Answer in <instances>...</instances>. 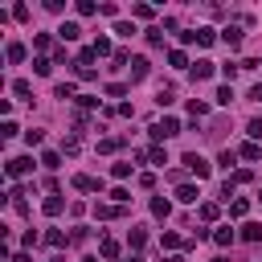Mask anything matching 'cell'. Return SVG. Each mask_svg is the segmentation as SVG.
Segmentation results:
<instances>
[{
	"label": "cell",
	"mask_w": 262,
	"mask_h": 262,
	"mask_svg": "<svg viewBox=\"0 0 262 262\" xmlns=\"http://www.w3.org/2000/svg\"><path fill=\"white\" fill-rule=\"evenodd\" d=\"M196 196H201V192H196V184H176V201H180V205H192Z\"/></svg>",
	"instance_id": "5"
},
{
	"label": "cell",
	"mask_w": 262,
	"mask_h": 262,
	"mask_svg": "<svg viewBox=\"0 0 262 262\" xmlns=\"http://www.w3.org/2000/svg\"><path fill=\"white\" fill-rule=\"evenodd\" d=\"M5 57H9V61H25V45H21V41H9V45H5Z\"/></svg>",
	"instance_id": "15"
},
{
	"label": "cell",
	"mask_w": 262,
	"mask_h": 262,
	"mask_svg": "<svg viewBox=\"0 0 262 262\" xmlns=\"http://www.w3.org/2000/svg\"><path fill=\"white\" fill-rule=\"evenodd\" d=\"M107 94H111V98H123V94H127V86H119V82H111V86H107Z\"/></svg>",
	"instance_id": "43"
},
{
	"label": "cell",
	"mask_w": 262,
	"mask_h": 262,
	"mask_svg": "<svg viewBox=\"0 0 262 262\" xmlns=\"http://www.w3.org/2000/svg\"><path fill=\"white\" fill-rule=\"evenodd\" d=\"M57 37H61V41H78V37H82V29H78L74 21H66V25L57 29Z\"/></svg>",
	"instance_id": "8"
},
{
	"label": "cell",
	"mask_w": 262,
	"mask_h": 262,
	"mask_svg": "<svg viewBox=\"0 0 262 262\" xmlns=\"http://www.w3.org/2000/svg\"><path fill=\"white\" fill-rule=\"evenodd\" d=\"M221 41H225L229 49H238V45H242V29H238V25H225V29H221Z\"/></svg>",
	"instance_id": "4"
},
{
	"label": "cell",
	"mask_w": 262,
	"mask_h": 262,
	"mask_svg": "<svg viewBox=\"0 0 262 262\" xmlns=\"http://www.w3.org/2000/svg\"><path fill=\"white\" fill-rule=\"evenodd\" d=\"M217 103H221V107H229V103H234V90L221 86V90H217Z\"/></svg>",
	"instance_id": "33"
},
{
	"label": "cell",
	"mask_w": 262,
	"mask_h": 262,
	"mask_svg": "<svg viewBox=\"0 0 262 262\" xmlns=\"http://www.w3.org/2000/svg\"><path fill=\"white\" fill-rule=\"evenodd\" d=\"M148 156H152V164H156V168H164V164H168V156H164V148H152Z\"/></svg>",
	"instance_id": "29"
},
{
	"label": "cell",
	"mask_w": 262,
	"mask_h": 262,
	"mask_svg": "<svg viewBox=\"0 0 262 262\" xmlns=\"http://www.w3.org/2000/svg\"><path fill=\"white\" fill-rule=\"evenodd\" d=\"M53 94H57V98H74V94H78V90H74V86H70V82H61V86H57V90H53Z\"/></svg>",
	"instance_id": "35"
},
{
	"label": "cell",
	"mask_w": 262,
	"mask_h": 262,
	"mask_svg": "<svg viewBox=\"0 0 262 262\" xmlns=\"http://www.w3.org/2000/svg\"><path fill=\"white\" fill-rule=\"evenodd\" d=\"M74 9H78V17H94V13H103V9H98V5H90V0H78V5H74Z\"/></svg>",
	"instance_id": "20"
},
{
	"label": "cell",
	"mask_w": 262,
	"mask_h": 262,
	"mask_svg": "<svg viewBox=\"0 0 262 262\" xmlns=\"http://www.w3.org/2000/svg\"><path fill=\"white\" fill-rule=\"evenodd\" d=\"M213 262H229V258H213Z\"/></svg>",
	"instance_id": "47"
},
{
	"label": "cell",
	"mask_w": 262,
	"mask_h": 262,
	"mask_svg": "<svg viewBox=\"0 0 262 262\" xmlns=\"http://www.w3.org/2000/svg\"><path fill=\"white\" fill-rule=\"evenodd\" d=\"M242 238H246V242H258V238H262V225H258V221L242 225Z\"/></svg>",
	"instance_id": "16"
},
{
	"label": "cell",
	"mask_w": 262,
	"mask_h": 262,
	"mask_svg": "<svg viewBox=\"0 0 262 262\" xmlns=\"http://www.w3.org/2000/svg\"><path fill=\"white\" fill-rule=\"evenodd\" d=\"M131 78H148V57H131Z\"/></svg>",
	"instance_id": "12"
},
{
	"label": "cell",
	"mask_w": 262,
	"mask_h": 262,
	"mask_svg": "<svg viewBox=\"0 0 262 262\" xmlns=\"http://www.w3.org/2000/svg\"><path fill=\"white\" fill-rule=\"evenodd\" d=\"M246 136H250L254 144L262 140V119H250V123H246Z\"/></svg>",
	"instance_id": "21"
},
{
	"label": "cell",
	"mask_w": 262,
	"mask_h": 262,
	"mask_svg": "<svg viewBox=\"0 0 262 262\" xmlns=\"http://www.w3.org/2000/svg\"><path fill=\"white\" fill-rule=\"evenodd\" d=\"M111 196H115V205H127V201H131V192H127V188H115Z\"/></svg>",
	"instance_id": "41"
},
{
	"label": "cell",
	"mask_w": 262,
	"mask_h": 262,
	"mask_svg": "<svg viewBox=\"0 0 262 262\" xmlns=\"http://www.w3.org/2000/svg\"><path fill=\"white\" fill-rule=\"evenodd\" d=\"M201 217L205 221H217V205H201Z\"/></svg>",
	"instance_id": "44"
},
{
	"label": "cell",
	"mask_w": 262,
	"mask_h": 262,
	"mask_svg": "<svg viewBox=\"0 0 262 262\" xmlns=\"http://www.w3.org/2000/svg\"><path fill=\"white\" fill-rule=\"evenodd\" d=\"M172 136H180V119H172V115H164L156 127H152V140H172Z\"/></svg>",
	"instance_id": "1"
},
{
	"label": "cell",
	"mask_w": 262,
	"mask_h": 262,
	"mask_svg": "<svg viewBox=\"0 0 262 262\" xmlns=\"http://www.w3.org/2000/svg\"><path fill=\"white\" fill-rule=\"evenodd\" d=\"M5 172H9L13 180H21V176H29V172H33V156H13V160L5 164Z\"/></svg>",
	"instance_id": "2"
},
{
	"label": "cell",
	"mask_w": 262,
	"mask_h": 262,
	"mask_svg": "<svg viewBox=\"0 0 262 262\" xmlns=\"http://www.w3.org/2000/svg\"><path fill=\"white\" fill-rule=\"evenodd\" d=\"M127 242H131V250H140V246H148V234H144V229H131Z\"/></svg>",
	"instance_id": "23"
},
{
	"label": "cell",
	"mask_w": 262,
	"mask_h": 262,
	"mask_svg": "<svg viewBox=\"0 0 262 262\" xmlns=\"http://www.w3.org/2000/svg\"><path fill=\"white\" fill-rule=\"evenodd\" d=\"M74 188H82V192H94V188H103V180H94V176H74Z\"/></svg>",
	"instance_id": "9"
},
{
	"label": "cell",
	"mask_w": 262,
	"mask_h": 262,
	"mask_svg": "<svg viewBox=\"0 0 262 262\" xmlns=\"http://www.w3.org/2000/svg\"><path fill=\"white\" fill-rule=\"evenodd\" d=\"M90 49H94V57H107V53H111V41H107V37H98ZM111 57H115V53H111Z\"/></svg>",
	"instance_id": "18"
},
{
	"label": "cell",
	"mask_w": 262,
	"mask_h": 262,
	"mask_svg": "<svg viewBox=\"0 0 262 262\" xmlns=\"http://www.w3.org/2000/svg\"><path fill=\"white\" fill-rule=\"evenodd\" d=\"M33 70H37V74H41V78H45V74H49V70H53V61H49V57H37V61H33Z\"/></svg>",
	"instance_id": "26"
},
{
	"label": "cell",
	"mask_w": 262,
	"mask_h": 262,
	"mask_svg": "<svg viewBox=\"0 0 262 262\" xmlns=\"http://www.w3.org/2000/svg\"><path fill=\"white\" fill-rule=\"evenodd\" d=\"M250 98H254V103H262V82H258V86H250Z\"/></svg>",
	"instance_id": "45"
},
{
	"label": "cell",
	"mask_w": 262,
	"mask_h": 262,
	"mask_svg": "<svg viewBox=\"0 0 262 262\" xmlns=\"http://www.w3.org/2000/svg\"><path fill=\"white\" fill-rule=\"evenodd\" d=\"M188 115H192V119H205V115H209V103H201V98H188Z\"/></svg>",
	"instance_id": "14"
},
{
	"label": "cell",
	"mask_w": 262,
	"mask_h": 262,
	"mask_svg": "<svg viewBox=\"0 0 262 262\" xmlns=\"http://www.w3.org/2000/svg\"><path fill=\"white\" fill-rule=\"evenodd\" d=\"M98 254H103V258H119V242L115 238H103V242H98Z\"/></svg>",
	"instance_id": "11"
},
{
	"label": "cell",
	"mask_w": 262,
	"mask_h": 262,
	"mask_svg": "<svg viewBox=\"0 0 262 262\" xmlns=\"http://www.w3.org/2000/svg\"><path fill=\"white\" fill-rule=\"evenodd\" d=\"M123 262H140V258H136V254H131V258H123Z\"/></svg>",
	"instance_id": "46"
},
{
	"label": "cell",
	"mask_w": 262,
	"mask_h": 262,
	"mask_svg": "<svg viewBox=\"0 0 262 262\" xmlns=\"http://www.w3.org/2000/svg\"><path fill=\"white\" fill-rule=\"evenodd\" d=\"M123 213V205H94V217L98 221H111V217H119Z\"/></svg>",
	"instance_id": "7"
},
{
	"label": "cell",
	"mask_w": 262,
	"mask_h": 262,
	"mask_svg": "<svg viewBox=\"0 0 262 262\" xmlns=\"http://www.w3.org/2000/svg\"><path fill=\"white\" fill-rule=\"evenodd\" d=\"M45 242H49V246H66V234H61V229H49Z\"/></svg>",
	"instance_id": "31"
},
{
	"label": "cell",
	"mask_w": 262,
	"mask_h": 262,
	"mask_svg": "<svg viewBox=\"0 0 262 262\" xmlns=\"http://www.w3.org/2000/svg\"><path fill=\"white\" fill-rule=\"evenodd\" d=\"M131 168H136V164H115V168H111V172H115V176L123 180V176H131Z\"/></svg>",
	"instance_id": "40"
},
{
	"label": "cell",
	"mask_w": 262,
	"mask_h": 262,
	"mask_svg": "<svg viewBox=\"0 0 262 262\" xmlns=\"http://www.w3.org/2000/svg\"><path fill=\"white\" fill-rule=\"evenodd\" d=\"M192 78H196V82H205V78H213V61H209V57H201V61L192 66Z\"/></svg>",
	"instance_id": "6"
},
{
	"label": "cell",
	"mask_w": 262,
	"mask_h": 262,
	"mask_svg": "<svg viewBox=\"0 0 262 262\" xmlns=\"http://www.w3.org/2000/svg\"><path fill=\"white\" fill-rule=\"evenodd\" d=\"M168 61L176 66V70H184V66H188V53H184V49H172V53H168Z\"/></svg>",
	"instance_id": "22"
},
{
	"label": "cell",
	"mask_w": 262,
	"mask_h": 262,
	"mask_svg": "<svg viewBox=\"0 0 262 262\" xmlns=\"http://www.w3.org/2000/svg\"><path fill=\"white\" fill-rule=\"evenodd\" d=\"M250 180H254L250 168H238V172H234V184H250Z\"/></svg>",
	"instance_id": "32"
},
{
	"label": "cell",
	"mask_w": 262,
	"mask_h": 262,
	"mask_svg": "<svg viewBox=\"0 0 262 262\" xmlns=\"http://www.w3.org/2000/svg\"><path fill=\"white\" fill-rule=\"evenodd\" d=\"M184 164H188V172H192L196 180H205V176H209V160H205V156H196V152H188V156H184Z\"/></svg>",
	"instance_id": "3"
},
{
	"label": "cell",
	"mask_w": 262,
	"mask_h": 262,
	"mask_svg": "<svg viewBox=\"0 0 262 262\" xmlns=\"http://www.w3.org/2000/svg\"><path fill=\"white\" fill-rule=\"evenodd\" d=\"M213 242H217V246H234V229H229V225L213 229Z\"/></svg>",
	"instance_id": "13"
},
{
	"label": "cell",
	"mask_w": 262,
	"mask_h": 262,
	"mask_svg": "<svg viewBox=\"0 0 262 262\" xmlns=\"http://www.w3.org/2000/svg\"><path fill=\"white\" fill-rule=\"evenodd\" d=\"M41 168H49V172L61 168V156H57V152H45V156H41Z\"/></svg>",
	"instance_id": "19"
},
{
	"label": "cell",
	"mask_w": 262,
	"mask_h": 262,
	"mask_svg": "<svg viewBox=\"0 0 262 262\" xmlns=\"http://www.w3.org/2000/svg\"><path fill=\"white\" fill-rule=\"evenodd\" d=\"M41 209H45V217H57V213H61V209H66V201H61V196H57V192H53V196H49V201H45V205H41Z\"/></svg>",
	"instance_id": "10"
},
{
	"label": "cell",
	"mask_w": 262,
	"mask_h": 262,
	"mask_svg": "<svg viewBox=\"0 0 262 262\" xmlns=\"http://www.w3.org/2000/svg\"><path fill=\"white\" fill-rule=\"evenodd\" d=\"M115 148H119V140H98V152H103V156H111Z\"/></svg>",
	"instance_id": "36"
},
{
	"label": "cell",
	"mask_w": 262,
	"mask_h": 262,
	"mask_svg": "<svg viewBox=\"0 0 262 262\" xmlns=\"http://www.w3.org/2000/svg\"><path fill=\"white\" fill-rule=\"evenodd\" d=\"M74 66H78V78L82 82H94V66H82V61H74Z\"/></svg>",
	"instance_id": "28"
},
{
	"label": "cell",
	"mask_w": 262,
	"mask_h": 262,
	"mask_svg": "<svg viewBox=\"0 0 262 262\" xmlns=\"http://www.w3.org/2000/svg\"><path fill=\"white\" fill-rule=\"evenodd\" d=\"M246 209H250V201H234L229 205V217H246Z\"/></svg>",
	"instance_id": "30"
},
{
	"label": "cell",
	"mask_w": 262,
	"mask_h": 262,
	"mask_svg": "<svg viewBox=\"0 0 262 262\" xmlns=\"http://www.w3.org/2000/svg\"><path fill=\"white\" fill-rule=\"evenodd\" d=\"M136 17H144V21H148V17H156V9H152V5H136Z\"/></svg>",
	"instance_id": "42"
},
{
	"label": "cell",
	"mask_w": 262,
	"mask_h": 262,
	"mask_svg": "<svg viewBox=\"0 0 262 262\" xmlns=\"http://www.w3.org/2000/svg\"><path fill=\"white\" fill-rule=\"evenodd\" d=\"M152 213H156V217H168V213H172V205L164 201V196H156V201H152Z\"/></svg>",
	"instance_id": "17"
},
{
	"label": "cell",
	"mask_w": 262,
	"mask_h": 262,
	"mask_svg": "<svg viewBox=\"0 0 262 262\" xmlns=\"http://www.w3.org/2000/svg\"><path fill=\"white\" fill-rule=\"evenodd\" d=\"M242 156H246V160H258V156H262V148L250 140V144H242Z\"/></svg>",
	"instance_id": "25"
},
{
	"label": "cell",
	"mask_w": 262,
	"mask_h": 262,
	"mask_svg": "<svg viewBox=\"0 0 262 262\" xmlns=\"http://www.w3.org/2000/svg\"><path fill=\"white\" fill-rule=\"evenodd\" d=\"M0 136H5V140H13V136H17V123H13V119H5V127H0Z\"/></svg>",
	"instance_id": "39"
},
{
	"label": "cell",
	"mask_w": 262,
	"mask_h": 262,
	"mask_svg": "<svg viewBox=\"0 0 262 262\" xmlns=\"http://www.w3.org/2000/svg\"><path fill=\"white\" fill-rule=\"evenodd\" d=\"M115 33H119V37H131V33H136V25H131V21H115Z\"/></svg>",
	"instance_id": "27"
},
{
	"label": "cell",
	"mask_w": 262,
	"mask_h": 262,
	"mask_svg": "<svg viewBox=\"0 0 262 262\" xmlns=\"http://www.w3.org/2000/svg\"><path fill=\"white\" fill-rule=\"evenodd\" d=\"M13 94H21V98H29V94H33V86H29L25 78H17V82H13Z\"/></svg>",
	"instance_id": "24"
},
{
	"label": "cell",
	"mask_w": 262,
	"mask_h": 262,
	"mask_svg": "<svg viewBox=\"0 0 262 262\" xmlns=\"http://www.w3.org/2000/svg\"><path fill=\"white\" fill-rule=\"evenodd\" d=\"M172 98H176L172 90H160V94H156V103H160V107H172Z\"/></svg>",
	"instance_id": "37"
},
{
	"label": "cell",
	"mask_w": 262,
	"mask_h": 262,
	"mask_svg": "<svg viewBox=\"0 0 262 262\" xmlns=\"http://www.w3.org/2000/svg\"><path fill=\"white\" fill-rule=\"evenodd\" d=\"M148 41L160 49V45H164V29H148Z\"/></svg>",
	"instance_id": "34"
},
{
	"label": "cell",
	"mask_w": 262,
	"mask_h": 262,
	"mask_svg": "<svg viewBox=\"0 0 262 262\" xmlns=\"http://www.w3.org/2000/svg\"><path fill=\"white\" fill-rule=\"evenodd\" d=\"M86 262H98V258H86Z\"/></svg>",
	"instance_id": "48"
},
{
	"label": "cell",
	"mask_w": 262,
	"mask_h": 262,
	"mask_svg": "<svg viewBox=\"0 0 262 262\" xmlns=\"http://www.w3.org/2000/svg\"><path fill=\"white\" fill-rule=\"evenodd\" d=\"M41 140H45V136H41V131H25V144H29V148H37Z\"/></svg>",
	"instance_id": "38"
}]
</instances>
